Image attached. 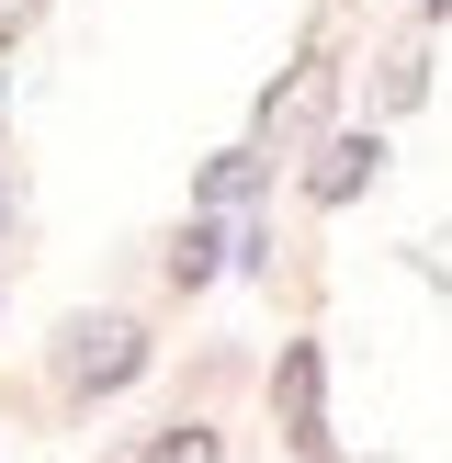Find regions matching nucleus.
Masks as SVG:
<instances>
[{
    "label": "nucleus",
    "instance_id": "nucleus-1",
    "mask_svg": "<svg viewBox=\"0 0 452 463\" xmlns=\"http://www.w3.org/2000/svg\"><path fill=\"white\" fill-rule=\"evenodd\" d=\"M147 351H158V339H147V317H68V339H57V384H68V396H125V384L136 373H147Z\"/></svg>",
    "mask_w": 452,
    "mask_h": 463
},
{
    "label": "nucleus",
    "instance_id": "nucleus-2",
    "mask_svg": "<svg viewBox=\"0 0 452 463\" xmlns=\"http://www.w3.org/2000/svg\"><path fill=\"white\" fill-rule=\"evenodd\" d=\"M271 419H283V441L306 463H328V351L316 339H294L283 373H271Z\"/></svg>",
    "mask_w": 452,
    "mask_h": 463
},
{
    "label": "nucleus",
    "instance_id": "nucleus-3",
    "mask_svg": "<svg viewBox=\"0 0 452 463\" xmlns=\"http://www.w3.org/2000/svg\"><path fill=\"white\" fill-rule=\"evenodd\" d=\"M215 260H226V238H215V215H193V226H181V238H170V260H158V271H170L181 294H203V283H215Z\"/></svg>",
    "mask_w": 452,
    "mask_h": 463
},
{
    "label": "nucleus",
    "instance_id": "nucleus-4",
    "mask_svg": "<svg viewBox=\"0 0 452 463\" xmlns=\"http://www.w3.org/2000/svg\"><path fill=\"white\" fill-rule=\"evenodd\" d=\"M362 181H373V136H339V147L316 158V203H351Z\"/></svg>",
    "mask_w": 452,
    "mask_h": 463
},
{
    "label": "nucleus",
    "instance_id": "nucleus-5",
    "mask_svg": "<svg viewBox=\"0 0 452 463\" xmlns=\"http://www.w3.org/2000/svg\"><path fill=\"white\" fill-rule=\"evenodd\" d=\"M249 193H260V158H215V170H203V215H215V203H249Z\"/></svg>",
    "mask_w": 452,
    "mask_h": 463
},
{
    "label": "nucleus",
    "instance_id": "nucleus-6",
    "mask_svg": "<svg viewBox=\"0 0 452 463\" xmlns=\"http://www.w3.org/2000/svg\"><path fill=\"white\" fill-rule=\"evenodd\" d=\"M147 463H215V430H203V419H170L147 441Z\"/></svg>",
    "mask_w": 452,
    "mask_h": 463
},
{
    "label": "nucleus",
    "instance_id": "nucleus-7",
    "mask_svg": "<svg viewBox=\"0 0 452 463\" xmlns=\"http://www.w3.org/2000/svg\"><path fill=\"white\" fill-rule=\"evenodd\" d=\"M12 215H23V203H12V181H0V249H12Z\"/></svg>",
    "mask_w": 452,
    "mask_h": 463
}]
</instances>
